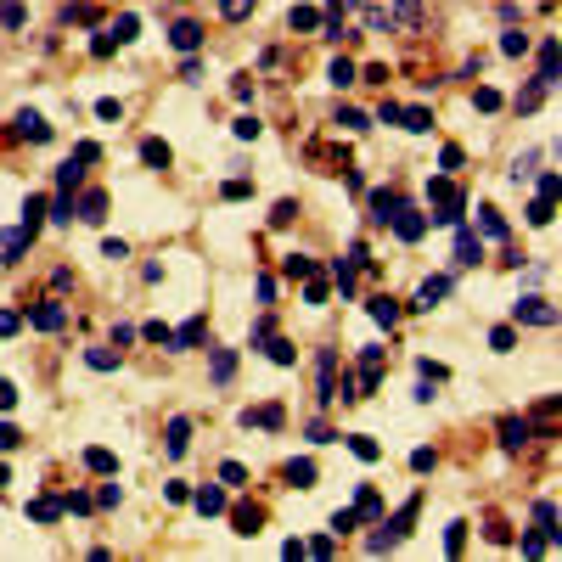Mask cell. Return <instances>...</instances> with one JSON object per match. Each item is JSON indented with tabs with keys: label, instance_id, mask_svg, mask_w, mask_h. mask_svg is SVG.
<instances>
[{
	"label": "cell",
	"instance_id": "7402d4cb",
	"mask_svg": "<svg viewBox=\"0 0 562 562\" xmlns=\"http://www.w3.org/2000/svg\"><path fill=\"white\" fill-rule=\"evenodd\" d=\"M349 450H355L360 461H377V456H382V450H377V439H366V433H355V439H349Z\"/></svg>",
	"mask_w": 562,
	"mask_h": 562
},
{
	"label": "cell",
	"instance_id": "bcb514c9",
	"mask_svg": "<svg viewBox=\"0 0 562 562\" xmlns=\"http://www.w3.org/2000/svg\"><path fill=\"white\" fill-rule=\"evenodd\" d=\"M400 12H405V17H416V0H400Z\"/></svg>",
	"mask_w": 562,
	"mask_h": 562
},
{
	"label": "cell",
	"instance_id": "d4e9b609",
	"mask_svg": "<svg viewBox=\"0 0 562 562\" xmlns=\"http://www.w3.org/2000/svg\"><path fill=\"white\" fill-rule=\"evenodd\" d=\"M231 371H236V360H231V349H220L214 355V382H231Z\"/></svg>",
	"mask_w": 562,
	"mask_h": 562
},
{
	"label": "cell",
	"instance_id": "5b68a950",
	"mask_svg": "<svg viewBox=\"0 0 562 562\" xmlns=\"http://www.w3.org/2000/svg\"><path fill=\"white\" fill-rule=\"evenodd\" d=\"M28 242H34L28 231H0V259H6V265H12V259H23Z\"/></svg>",
	"mask_w": 562,
	"mask_h": 562
},
{
	"label": "cell",
	"instance_id": "f6af8a7d",
	"mask_svg": "<svg viewBox=\"0 0 562 562\" xmlns=\"http://www.w3.org/2000/svg\"><path fill=\"white\" fill-rule=\"evenodd\" d=\"M12 332H17V315H12V310H0V337H12Z\"/></svg>",
	"mask_w": 562,
	"mask_h": 562
},
{
	"label": "cell",
	"instance_id": "ac0fdd59",
	"mask_svg": "<svg viewBox=\"0 0 562 562\" xmlns=\"http://www.w3.org/2000/svg\"><path fill=\"white\" fill-rule=\"evenodd\" d=\"M371 315H377L382 326H394V321H400V304H394V298H371Z\"/></svg>",
	"mask_w": 562,
	"mask_h": 562
},
{
	"label": "cell",
	"instance_id": "60d3db41",
	"mask_svg": "<svg viewBox=\"0 0 562 562\" xmlns=\"http://www.w3.org/2000/svg\"><path fill=\"white\" fill-rule=\"evenodd\" d=\"M220 6H225V17H247V12H253V0H220Z\"/></svg>",
	"mask_w": 562,
	"mask_h": 562
},
{
	"label": "cell",
	"instance_id": "7c38bea8",
	"mask_svg": "<svg viewBox=\"0 0 562 562\" xmlns=\"http://www.w3.org/2000/svg\"><path fill=\"white\" fill-rule=\"evenodd\" d=\"M478 259H484V247L472 242V231H461L456 236V265H478Z\"/></svg>",
	"mask_w": 562,
	"mask_h": 562
},
{
	"label": "cell",
	"instance_id": "ba28073f",
	"mask_svg": "<svg viewBox=\"0 0 562 562\" xmlns=\"http://www.w3.org/2000/svg\"><path fill=\"white\" fill-rule=\"evenodd\" d=\"M394 208H400V197H394V191H371V220H377V225L394 220Z\"/></svg>",
	"mask_w": 562,
	"mask_h": 562
},
{
	"label": "cell",
	"instance_id": "4316f807",
	"mask_svg": "<svg viewBox=\"0 0 562 562\" xmlns=\"http://www.w3.org/2000/svg\"><path fill=\"white\" fill-rule=\"evenodd\" d=\"M366 28H371V34H388V28H394V17H388L382 6H371V12H366Z\"/></svg>",
	"mask_w": 562,
	"mask_h": 562
},
{
	"label": "cell",
	"instance_id": "836d02e7",
	"mask_svg": "<svg viewBox=\"0 0 562 562\" xmlns=\"http://www.w3.org/2000/svg\"><path fill=\"white\" fill-rule=\"evenodd\" d=\"M113 39H118V46H124V39H135V17H129V12L113 23Z\"/></svg>",
	"mask_w": 562,
	"mask_h": 562
},
{
	"label": "cell",
	"instance_id": "484cf974",
	"mask_svg": "<svg viewBox=\"0 0 562 562\" xmlns=\"http://www.w3.org/2000/svg\"><path fill=\"white\" fill-rule=\"evenodd\" d=\"M236 534H259V512L253 506H236Z\"/></svg>",
	"mask_w": 562,
	"mask_h": 562
},
{
	"label": "cell",
	"instance_id": "e575fe53",
	"mask_svg": "<svg viewBox=\"0 0 562 562\" xmlns=\"http://www.w3.org/2000/svg\"><path fill=\"white\" fill-rule=\"evenodd\" d=\"M489 343H495V349L506 355V349H512V343H517V332H512V326H495V332H489Z\"/></svg>",
	"mask_w": 562,
	"mask_h": 562
},
{
	"label": "cell",
	"instance_id": "9c48e42d",
	"mask_svg": "<svg viewBox=\"0 0 562 562\" xmlns=\"http://www.w3.org/2000/svg\"><path fill=\"white\" fill-rule=\"evenodd\" d=\"M444 292H450V281H444V276H433V281H422V292H416V310H433V304H439Z\"/></svg>",
	"mask_w": 562,
	"mask_h": 562
},
{
	"label": "cell",
	"instance_id": "ffe728a7",
	"mask_svg": "<svg viewBox=\"0 0 562 562\" xmlns=\"http://www.w3.org/2000/svg\"><path fill=\"white\" fill-rule=\"evenodd\" d=\"M84 467H91V472H118V461L107 450H84Z\"/></svg>",
	"mask_w": 562,
	"mask_h": 562
},
{
	"label": "cell",
	"instance_id": "d590c367",
	"mask_svg": "<svg viewBox=\"0 0 562 562\" xmlns=\"http://www.w3.org/2000/svg\"><path fill=\"white\" fill-rule=\"evenodd\" d=\"M472 102H478V113H495V107H500V91H489V84H484V91L472 96Z\"/></svg>",
	"mask_w": 562,
	"mask_h": 562
},
{
	"label": "cell",
	"instance_id": "44dd1931",
	"mask_svg": "<svg viewBox=\"0 0 562 562\" xmlns=\"http://www.w3.org/2000/svg\"><path fill=\"white\" fill-rule=\"evenodd\" d=\"M287 478L310 489V484H315V461H292V467H287Z\"/></svg>",
	"mask_w": 562,
	"mask_h": 562
},
{
	"label": "cell",
	"instance_id": "8fae6325",
	"mask_svg": "<svg viewBox=\"0 0 562 562\" xmlns=\"http://www.w3.org/2000/svg\"><path fill=\"white\" fill-rule=\"evenodd\" d=\"M523 439H529V422H517V416H506V422H500V444H506V450H517Z\"/></svg>",
	"mask_w": 562,
	"mask_h": 562
},
{
	"label": "cell",
	"instance_id": "83f0119b",
	"mask_svg": "<svg viewBox=\"0 0 562 562\" xmlns=\"http://www.w3.org/2000/svg\"><path fill=\"white\" fill-rule=\"evenodd\" d=\"M400 124H405V129H427V124H433V113H427V107H411V113H400Z\"/></svg>",
	"mask_w": 562,
	"mask_h": 562
},
{
	"label": "cell",
	"instance_id": "f1b7e54d",
	"mask_svg": "<svg viewBox=\"0 0 562 562\" xmlns=\"http://www.w3.org/2000/svg\"><path fill=\"white\" fill-rule=\"evenodd\" d=\"M141 158H147L152 169H163V163H169V147H163V141H147V147H141Z\"/></svg>",
	"mask_w": 562,
	"mask_h": 562
},
{
	"label": "cell",
	"instance_id": "603a6c76",
	"mask_svg": "<svg viewBox=\"0 0 562 562\" xmlns=\"http://www.w3.org/2000/svg\"><path fill=\"white\" fill-rule=\"evenodd\" d=\"M377 512H382L377 489H360V500H355V517H377Z\"/></svg>",
	"mask_w": 562,
	"mask_h": 562
},
{
	"label": "cell",
	"instance_id": "f35d334b",
	"mask_svg": "<svg viewBox=\"0 0 562 562\" xmlns=\"http://www.w3.org/2000/svg\"><path fill=\"white\" fill-rule=\"evenodd\" d=\"M337 124H343V129H366V118H360L355 107H337Z\"/></svg>",
	"mask_w": 562,
	"mask_h": 562
},
{
	"label": "cell",
	"instance_id": "277c9868",
	"mask_svg": "<svg viewBox=\"0 0 562 562\" xmlns=\"http://www.w3.org/2000/svg\"><path fill=\"white\" fill-rule=\"evenodd\" d=\"M17 135L23 141H51V124L39 118V113H17Z\"/></svg>",
	"mask_w": 562,
	"mask_h": 562
},
{
	"label": "cell",
	"instance_id": "4dcf8cb0",
	"mask_svg": "<svg viewBox=\"0 0 562 562\" xmlns=\"http://www.w3.org/2000/svg\"><path fill=\"white\" fill-rule=\"evenodd\" d=\"M270 360H276V366H292V343H287V337H270Z\"/></svg>",
	"mask_w": 562,
	"mask_h": 562
},
{
	"label": "cell",
	"instance_id": "9a60e30c",
	"mask_svg": "<svg viewBox=\"0 0 562 562\" xmlns=\"http://www.w3.org/2000/svg\"><path fill=\"white\" fill-rule=\"evenodd\" d=\"M102 214H107V197H102V191H91V197L79 203V220H84V225H96Z\"/></svg>",
	"mask_w": 562,
	"mask_h": 562
},
{
	"label": "cell",
	"instance_id": "6da1fadb",
	"mask_svg": "<svg viewBox=\"0 0 562 562\" xmlns=\"http://www.w3.org/2000/svg\"><path fill=\"white\" fill-rule=\"evenodd\" d=\"M427 197H433V208H439L433 220H444V225H456V220H461V191H456L450 180H433V186H427Z\"/></svg>",
	"mask_w": 562,
	"mask_h": 562
},
{
	"label": "cell",
	"instance_id": "e0dca14e",
	"mask_svg": "<svg viewBox=\"0 0 562 562\" xmlns=\"http://www.w3.org/2000/svg\"><path fill=\"white\" fill-rule=\"evenodd\" d=\"M281 427V405H259V411H247V427Z\"/></svg>",
	"mask_w": 562,
	"mask_h": 562
},
{
	"label": "cell",
	"instance_id": "f546056e",
	"mask_svg": "<svg viewBox=\"0 0 562 562\" xmlns=\"http://www.w3.org/2000/svg\"><path fill=\"white\" fill-rule=\"evenodd\" d=\"M332 84H337V91H343V84H355V62L337 57V62H332Z\"/></svg>",
	"mask_w": 562,
	"mask_h": 562
},
{
	"label": "cell",
	"instance_id": "3957f363",
	"mask_svg": "<svg viewBox=\"0 0 562 562\" xmlns=\"http://www.w3.org/2000/svg\"><path fill=\"white\" fill-rule=\"evenodd\" d=\"M517 321H529V326H551V321H556V310L545 304V298H523V304H517Z\"/></svg>",
	"mask_w": 562,
	"mask_h": 562
},
{
	"label": "cell",
	"instance_id": "d6986e66",
	"mask_svg": "<svg viewBox=\"0 0 562 562\" xmlns=\"http://www.w3.org/2000/svg\"><path fill=\"white\" fill-rule=\"evenodd\" d=\"M287 23L304 34V28H315V23H321V12H315V6H292V17H287Z\"/></svg>",
	"mask_w": 562,
	"mask_h": 562
},
{
	"label": "cell",
	"instance_id": "ab89813d",
	"mask_svg": "<svg viewBox=\"0 0 562 562\" xmlns=\"http://www.w3.org/2000/svg\"><path fill=\"white\" fill-rule=\"evenodd\" d=\"M529 220H534V225H551V197H540V203L529 208Z\"/></svg>",
	"mask_w": 562,
	"mask_h": 562
},
{
	"label": "cell",
	"instance_id": "8992f818",
	"mask_svg": "<svg viewBox=\"0 0 562 562\" xmlns=\"http://www.w3.org/2000/svg\"><path fill=\"white\" fill-rule=\"evenodd\" d=\"M28 321H34L39 332H57V326L68 321V310H62V304H34V315H28Z\"/></svg>",
	"mask_w": 562,
	"mask_h": 562
},
{
	"label": "cell",
	"instance_id": "b9f144b4",
	"mask_svg": "<svg viewBox=\"0 0 562 562\" xmlns=\"http://www.w3.org/2000/svg\"><path fill=\"white\" fill-rule=\"evenodd\" d=\"M91 51H96V57H113V51H118V39H113V34H96V46H91Z\"/></svg>",
	"mask_w": 562,
	"mask_h": 562
},
{
	"label": "cell",
	"instance_id": "ee69618b",
	"mask_svg": "<svg viewBox=\"0 0 562 562\" xmlns=\"http://www.w3.org/2000/svg\"><path fill=\"white\" fill-rule=\"evenodd\" d=\"M0 450H17V427H6V422H0Z\"/></svg>",
	"mask_w": 562,
	"mask_h": 562
},
{
	"label": "cell",
	"instance_id": "5bb4252c",
	"mask_svg": "<svg viewBox=\"0 0 562 562\" xmlns=\"http://www.w3.org/2000/svg\"><path fill=\"white\" fill-rule=\"evenodd\" d=\"M197 512H203V517H220V512H225V495L214 489V484H208V489H197Z\"/></svg>",
	"mask_w": 562,
	"mask_h": 562
},
{
	"label": "cell",
	"instance_id": "1f68e13d",
	"mask_svg": "<svg viewBox=\"0 0 562 562\" xmlns=\"http://www.w3.org/2000/svg\"><path fill=\"white\" fill-rule=\"evenodd\" d=\"M500 51H506V57H523V51H529V34H506Z\"/></svg>",
	"mask_w": 562,
	"mask_h": 562
},
{
	"label": "cell",
	"instance_id": "74e56055",
	"mask_svg": "<svg viewBox=\"0 0 562 562\" xmlns=\"http://www.w3.org/2000/svg\"><path fill=\"white\" fill-rule=\"evenodd\" d=\"M220 478H225V484H247V467H236V461H225V467H220Z\"/></svg>",
	"mask_w": 562,
	"mask_h": 562
},
{
	"label": "cell",
	"instance_id": "cb8c5ba5",
	"mask_svg": "<svg viewBox=\"0 0 562 562\" xmlns=\"http://www.w3.org/2000/svg\"><path fill=\"white\" fill-rule=\"evenodd\" d=\"M39 214H46V203H39V197H28V208H23V231H28V236L39 231Z\"/></svg>",
	"mask_w": 562,
	"mask_h": 562
},
{
	"label": "cell",
	"instance_id": "2e32d148",
	"mask_svg": "<svg viewBox=\"0 0 562 562\" xmlns=\"http://www.w3.org/2000/svg\"><path fill=\"white\" fill-rule=\"evenodd\" d=\"M478 225H484V236H495V242H506V220L495 208H478Z\"/></svg>",
	"mask_w": 562,
	"mask_h": 562
},
{
	"label": "cell",
	"instance_id": "7bdbcfd3",
	"mask_svg": "<svg viewBox=\"0 0 562 562\" xmlns=\"http://www.w3.org/2000/svg\"><path fill=\"white\" fill-rule=\"evenodd\" d=\"M12 405H17V388H12V382H0V411H12Z\"/></svg>",
	"mask_w": 562,
	"mask_h": 562
},
{
	"label": "cell",
	"instance_id": "52a82bcc",
	"mask_svg": "<svg viewBox=\"0 0 562 562\" xmlns=\"http://www.w3.org/2000/svg\"><path fill=\"white\" fill-rule=\"evenodd\" d=\"M163 444H169V456H186V444H191V422L175 416V422H169V439H163Z\"/></svg>",
	"mask_w": 562,
	"mask_h": 562
},
{
	"label": "cell",
	"instance_id": "30bf717a",
	"mask_svg": "<svg viewBox=\"0 0 562 562\" xmlns=\"http://www.w3.org/2000/svg\"><path fill=\"white\" fill-rule=\"evenodd\" d=\"M169 39H175L180 51H197V46H203V28H197V23H175V28H169Z\"/></svg>",
	"mask_w": 562,
	"mask_h": 562
},
{
	"label": "cell",
	"instance_id": "8d00e7d4",
	"mask_svg": "<svg viewBox=\"0 0 562 562\" xmlns=\"http://www.w3.org/2000/svg\"><path fill=\"white\" fill-rule=\"evenodd\" d=\"M0 23H6V28H17V23H23V6H17V0H6V6H0Z\"/></svg>",
	"mask_w": 562,
	"mask_h": 562
},
{
	"label": "cell",
	"instance_id": "7a4b0ae2",
	"mask_svg": "<svg viewBox=\"0 0 562 562\" xmlns=\"http://www.w3.org/2000/svg\"><path fill=\"white\" fill-rule=\"evenodd\" d=\"M388 225H394V231H400L405 242H416V236L427 231V214H422V208H405V203H400V208H394V220H388Z\"/></svg>",
	"mask_w": 562,
	"mask_h": 562
},
{
	"label": "cell",
	"instance_id": "d6a6232c",
	"mask_svg": "<svg viewBox=\"0 0 562 562\" xmlns=\"http://www.w3.org/2000/svg\"><path fill=\"white\" fill-rule=\"evenodd\" d=\"M84 360H91L96 371H113V366H118V355H113V349H91V355H84Z\"/></svg>",
	"mask_w": 562,
	"mask_h": 562
},
{
	"label": "cell",
	"instance_id": "4fadbf2b",
	"mask_svg": "<svg viewBox=\"0 0 562 562\" xmlns=\"http://www.w3.org/2000/svg\"><path fill=\"white\" fill-rule=\"evenodd\" d=\"M203 321H191V326H180V332H169V349H191V343H203Z\"/></svg>",
	"mask_w": 562,
	"mask_h": 562
}]
</instances>
